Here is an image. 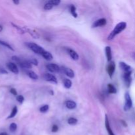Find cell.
<instances>
[{"mask_svg": "<svg viewBox=\"0 0 135 135\" xmlns=\"http://www.w3.org/2000/svg\"><path fill=\"white\" fill-rule=\"evenodd\" d=\"M126 28L127 23L125 22H119V23H118L115 26V28H113V30H112V32L109 34L108 39L109 40H113L117 34H120V33L122 31H123Z\"/></svg>", "mask_w": 135, "mask_h": 135, "instance_id": "1", "label": "cell"}, {"mask_svg": "<svg viewBox=\"0 0 135 135\" xmlns=\"http://www.w3.org/2000/svg\"><path fill=\"white\" fill-rule=\"evenodd\" d=\"M28 46L29 48L32 50V51H34L35 54H38V55H42V54H44L46 50L43 48V47H41L39 45L36 44L35 43H33V42H30V43L28 44Z\"/></svg>", "mask_w": 135, "mask_h": 135, "instance_id": "2", "label": "cell"}, {"mask_svg": "<svg viewBox=\"0 0 135 135\" xmlns=\"http://www.w3.org/2000/svg\"><path fill=\"white\" fill-rule=\"evenodd\" d=\"M125 105H124V110L125 112H127L133 106V101H132L131 97L130 94L129 92H127L125 94Z\"/></svg>", "mask_w": 135, "mask_h": 135, "instance_id": "3", "label": "cell"}, {"mask_svg": "<svg viewBox=\"0 0 135 135\" xmlns=\"http://www.w3.org/2000/svg\"><path fill=\"white\" fill-rule=\"evenodd\" d=\"M107 71H108V75H109V77L112 78L113 74H114L115 71V64L114 61H110L109 65H108V67H107Z\"/></svg>", "mask_w": 135, "mask_h": 135, "instance_id": "4", "label": "cell"}, {"mask_svg": "<svg viewBox=\"0 0 135 135\" xmlns=\"http://www.w3.org/2000/svg\"><path fill=\"white\" fill-rule=\"evenodd\" d=\"M131 73L132 72H128V73H124L123 74L124 81H125V85H126L127 87L130 86L131 84V82H132Z\"/></svg>", "mask_w": 135, "mask_h": 135, "instance_id": "5", "label": "cell"}, {"mask_svg": "<svg viewBox=\"0 0 135 135\" xmlns=\"http://www.w3.org/2000/svg\"><path fill=\"white\" fill-rule=\"evenodd\" d=\"M46 68L51 73H58L60 71L61 69L57 65L54 64V63H50V64L46 65Z\"/></svg>", "mask_w": 135, "mask_h": 135, "instance_id": "6", "label": "cell"}, {"mask_svg": "<svg viewBox=\"0 0 135 135\" xmlns=\"http://www.w3.org/2000/svg\"><path fill=\"white\" fill-rule=\"evenodd\" d=\"M107 23V21L105 18H102L100 19L97 20L95 22H94L93 25H92V28H98V27H102L103 26H105Z\"/></svg>", "mask_w": 135, "mask_h": 135, "instance_id": "7", "label": "cell"}, {"mask_svg": "<svg viewBox=\"0 0 135 135\" xmlns=\"http://www.w3.org/2000/svg\"><path fill=\"white\" fill-rule=\"evenodd\" d=\"M44 78L45 80L48 82H51V83H55V84L57 83V80L56 77L54 75H52V74L46 73L44 76Z\"/></svg>", "mask_w": 135, "mask_h": 135, "instance_id": "8", "label": "cell"}, {"mask_svg": "<svg viewBox=\"0 0 135 135\" xmlns=\"http://www.w3.org/2000/svg\"><path fill=\"white\" fill-rule=\"evenodd\" d=\"M7 68L9 69V71H11V72L15 74L18 73V69L15 63H12V62H9V63H7Z\"/></svg>", "mask_w": 135, "mask_h": 135, "instance_id": "9", "label": "cell"}, {"mask_svg": "<svg viewBox=\"0 0 135 135\" xmlns=\"http://www.w3.org/2000/svg\"><path fill=\"white\" fill-rule=\"evenodd\" d=\"M61 69L63 71V73L67 76H69V78H74V76H75V73H74V71L71 69L68 68V67H62Z\"/></svg>", "mask_w": 135, "mask_h": 135, "instance_id": "10", "label": "cell"}, {"mask_svg": "<svg viewBox=\"0 0 135 135\" xmlns=\"http://www.w3.org/2000/svg\"><path fill=\"white\" fill-rule=\"evenodd\" d=\"M18 64L23 69H30L32 67L31 63H30L29 60H22L21 59L20 61L18 62Z\"/></svg>", "mask_w": 135, "mask_h": 135, "instance_id": "11", "label": "cell"}, {"mask_svg": "<svg viewBox=\"0 0 135 135\" xmlns=\"http://www.w3.org/2000/svg\"><path fill=\"white\" fill-rule=\"evenodd\" d=\"M105 128H106V130L108 131V134L109 135H115L114 134V133L112 131V128H111L110 126V123H109V119H108V115H105Z\"/></svg>", "mask_w": 135, "mask_h": 135, "instance_id": "12", "label": "cell"}, {"mask_svg": "<svg viewBox=\"0 0 135 135\" xmlns=\"http://www.w3.org/2000/svg\"><path fill=\"white\" fill-rule=\"evenodd\" d=\"M119 67L124 71V73L132 72V68L131 66L125 63V62H120L119 63Z\"/></svg>", "mask_w": 135, "mask_h": 135, "instance_id": "13", "label": "cell"}, {"mask_svg": "<svg viewBox=\"0 0 135 135\" xmlns=\"http://www.w3.org/2000/svg\"><path fill=\"white\" fill-rule=\"evenodd\" d=\"M67 52H68L69 55H70V57H71L73 60L76 61L79 59V55H78V54L75 51V50H72V49L71 48H67Z\"/></svg>", "mask_w": 135, "mask_h": 135, "instance_id": "14", "label": "cell"}, {"mask_svg": "<svg viewBox=\"0 0 135 135\" xmlns=\"http://www.w3.org/2000/svg\"><path fill=\"white\" fill-rule=\"evenodd\" d=\"M105 55H106L107 59H108V62L112 61V48L110 46H106L105 49Z\"/></svg>", "mask_w": 135, "mask_h": 135, "instance_id": "15", "label": "cell"}, {"mask_svg": "<svg viewBox=\"0 0 135 135\" xmlns=\"http://www.w3.org/2000/svg\"><path fill=\"white\" fill-rule=\"evenodd\" d=\"M65 106L66 108L69 109H74L75 108H76V104L75 102L71 101V100H67L65 102Z\"/></svg>", "mask_w": 135, "mask_h": 135, "instance_id": "16", "label": "cell"}, {"mask_svg": "<svg viewBox=\"0 0 135 135\" xmlns=\"http://www.w3.org/2000/svg\"><path fill=\"white\" fill-rule=\"evenodd\" d=\"M42 56L45 59H46V60L47 61H51L53 59V55H51V53L49 52V51H45L44 52V54H42Z\"/></svg>", "mask_w": 135, "mask_h": 135, "instance_id": "17", "label": "cell"}, {"mask_svg": "<svg viewBox=\"0 0 135 135\" xmlns=\"http://www.w3.org/2000/svg\"><path fill=\"white\" fill-rule=\"evenodd\" d=\"M27 75L31 79H33L34 80H36L38 79V76L36 73H34V71H30L27 73Z\"/></svg>", "mask_w": 135, "mask_h": 135, "instance_id": "18", "label": "cell"}, {"mask_svg": "<svg viewBox=\"0 0 135 135\" xmlns=\"http://www.w3.org/2000/svg\"><path fill=\"white\" fill-rule=\"evenodd\" d=\"M63 85L64 87L67 89H69L71 86H72V82L71 81V80L67 79H65L63 80Z\"/></svg>", "mask_w": 135, "mask_h": 135, "instance_id": "19", "label": "cell"}, {"mask_svg": "<svg viewBox=\"0 0 135 135\" xmlns=\"http://www.w3.org/2000/svg\"><path fill=\"white\" fill-rule=\"evenodd\" d=\"M108 92L110 94H115L117 92V90H116L115 87L112 84H109L108 85Z\"/></svg>", "mask_w": 135, "mask_h": 135, "instance_id": "20", "label": "cell"}, {"mask_svg": "<svg viewBox=\"0 0 135 135\" xmlns=\"http://www.w3.org/2000/svg\"><path fill=\"white\" fill-rule=\"evenodd\" d=\"M17 112H18V108H17V106H15L14 108H13V109H12L11 113V114L9 115V117H7V119H11V118H13V117H15V115H17Z\"/></svg>", "mask_w": 135, "mask_h": 135, "instance_id": "21", "label": "cell"}, {"mask_svg": "<svg viewBox=\"0 0 135 135\" xmlns=\"http://www.w3.org/2000/svg\"><path fill=\"white\" fill-rule=\"evenodd\" d=\"M27 32H28L34 38H39V34H38L37 32H36L35 30H30V29H27Z\"/></svg>", "mask_w": 135, "mask_h": 135, "instance_id": "22", "label": "cell"}, {"mask_svg": "<svg viewBox=\"0 0 135 135\" xmlns=\"http://www.w3.org/2000/svg\"><path fill=\"white\" fill-rule=\"evenodd\" d=\"M70 11H71V14H72V15L75 18H76V17H78V14L77 13H76V7H75L73 5H71V6H70Z\"/></svg>", "mask_w": 135, "mask_h": 135, "instance_id": "23", "label": "cell"}, {"mask_svg": "<svg viewBox=\"0 0 135 135\" xmlns=\"http://www.w3.org/2000/svg\"><path fill=\"white\" fill-rule=\"evenodd\" d=\"M0 45H1V46H4V47H7L8 49L12 50V51H14V49L13 48V47H12L10 44H9L7 42H4V41H2L0 40Z\"/></svg>", "mask_w": 135, "mask_h": 135, "instance_id": "24", "label": "cell"}, {"mask_svg": "<svg viewBox=\"0 0 135 135\" xmlns=\"http://www.w3.org/2000/svg\"><path fill=\"white\" fill-rule=\"evenodd\" d=\"M67 122H68V123L69 124V125H75L77 123L78 120L76 119V118H75V117H70L68 119V121H67Z\"/></svg>", "mask_w": 135, "mask_h": 135, "instance_id": "25", "label": "cell"}, {"mask_svg": "<svg viewBox=\"0 0 135 135\" xmlns=\"http://www.w3.org/2000/svg\"><path fill=\"white\" fill-rule=\"evenodd\" d=\"M17 125L16 123H11L10 125V126H9V131H10L11 133H14V132H15L16 131H17Z\"/></svg>", "mask_w": 135, "mask_h": 135, "instance_id": "26", "label": "cell"}, {"mask_svg": "<svg viewBox=\"0 0 135 135\" xmlns=\"http://www.w3.org/2000/svg\"><path fill=\"white\" fill-rule=\"evenodd\" d=\"M49 109V105H44L43 106L41 107L40 108V112L41 113H46Z\"/></svg>", "mask_w": 135, "mask_h": 135, "instance_id": "27", "label": "cell"}, {"mask_svg": "<svg viewBox=\"0 0 135 135\" xmlns=\"http://www.w3.org/2000/svg\"><path fill=\"white\" fill-rule=\"evenodd\" d=\"M54 7V6H53L52 5H51V3H50V2H47V3H46L44 5V9H45V10H50V9H51L52 8Z\"/></svg>", "mask_w": 135, "mask_h": 135, "instance_id": "28", "label": "cell"}, {"mask_svg": "<svg viewBox=\"0 0 135 135\" xmlns=\"http://www.w3.org/2000/svg\"><path fill=\"white\" fill-rule=\"evenodd\" d=\"M49 2L53 5V6H57L59 5V3H61L60 0H50L49 1Z\"/></svg>", "mask_w": 135, "mask_h": 135, "instance_id": "29", "label": "cell"}, {"mask_svg": "<svg viewBox=\"0 0 135 135\" xmlns=\"http://www.w3.org/2000/svg\"><path fill=\"white\" fill-rule=\"evenodd\" d=\"M17 100L18 103H20V104H22L24 100H25V98H24V97L22 95H19V96H17Z\"/></svg>", "mask_w": 135, "mask_h": 135, "instance_id": "30", "label": "cell"}, {"mask_svg": "<svg viewBox=\"0 0 135 135\" xmlns=\"http://www.w3.org/2000/svg\"><path fill=\"white\" fill-rule=\"evenodd\" d=\"M59 130V127L57 126V125H54L52 126V128H51V131L53 133H56V132L58 131Z\"/></svg>", "mask_w": 135, "mask_h": 135, "instance_id": "31", "label": "cell"}, {"mask_svg": "<svg viewBox=\"0 0 135 135\" xmlns=\"http://www.w3.org/2000/svg\"><path fill=\"white\" fill-rule=\"evenodd\" d=\"M30 63H31V65H38V62L37 61V59H31L30 60H29Z\"/></svg>", "mask_w": 135, "mask_h": 135, "instance_id": "32", "label": "cell"}, {"mask_svg": "<svg viewBox=\"0 0 135 135\" xmlns=\"http://www.w3.org/2000/svg\"><path fill=\"white\" fill-rule=\"evenodd\" d=\"M10 92L14 96H17V92L15 88H11L10 89Z\"/></svg>", "mask_w": 135, "mask_h": 135, "instance_id": "33", "label": "cell"}, {"mask_svg": "<svg viewBox=\"0 0 135 135\" xmlns=\"http://www.w3.org/2000/svg\"><path fill=\"white\" fill-rule=\"evenodd\" d=\"M0 73L1 74H7V71L3 68H0Z\"/></svg>", "mask_w": 135, "mask_h": 135, "instance_id": "34", "label": "cell"}, {"mask_svg": "<svg viewBox=\"0 0 135 135\" xmlns=\"http://www.w3.org/2000/svg\"><path fill=\"white\" fill-rule=\"evenodd\" d=\"M13 3H14L15 5H18V4L19 3V1H13Z\"/></svg>", "mask_w": 135, "mask_h": 135, "instance_id": "35", "label": "cell"}, {"mask_svg": "<svg viewBox=\"0 0 135 135\" xmlns=\"http://www.w3.org/2000/svg\"><path fill=\"white\" fill-rule=\"evenodd\" d=\"M0 135H8L7 133H5V132H3V133H0Z\"/></svg>", "mask_w": 135, "mask_h": 135, "instance_id": "36", "label": "cell"}, {"mask_svg": "<svg viewBox=\"0 0 135 135\" xmlns=\"http://www.w3.org/2000/svg\"><path fill=\"white\" fill-rule=\"evenodd\" d=\"M3 29V26H1V25H0V32L2 31Z\"/></svg>", "mask_w": 135, "mask_h": 135, "instance_id": "37", "label": "cell"}, {"mask_svg": "<svg viewBox=\"0 0 135 135\" xmlns=\"http://www.w3.org/2000/svg\"><path fill=\"white\" fill-rule=\"evenodd\" d=\"M133 58H134V59H135V52H134V53H133Z\"/></svg>", "mask_w": 135, "mask_h": 135, "instance_id": "38", "label": "cell"}]
</instances>
